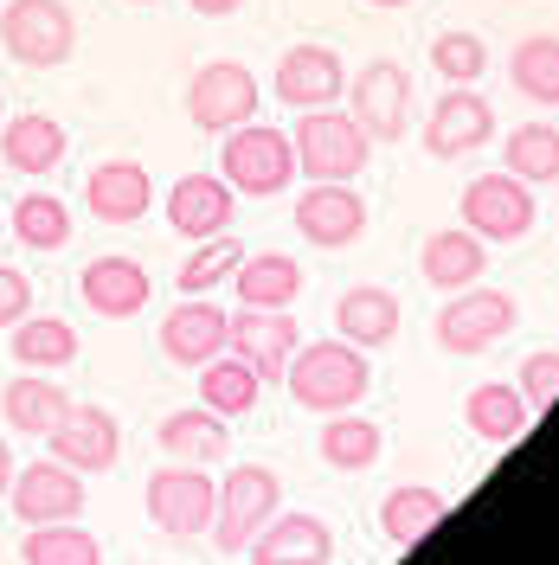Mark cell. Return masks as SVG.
Masks as SVG:
<instances>
[{
  "label": "cell",
  "mask_w": 559,
  "mask_h": 565,
  "mask_svg": "<svg viewBox=\"0 0 559 565\" xmlns=\"http://www.w3.org/2000/svg\"><path fill=\"white\" fill-rule=\"evenodd\" d=\"M283 380H289V398L303 412L328 418V412H354L373 392V366H367V348H348L335 334V341H309V348L289 353Z\"/></svg>",
  "instance_id": "1"
},
{
  "label": "cell",
  "mask_w": 559,
  "mask_h": 565,
  "mask_svg": "<svg viewBox=\"0 0 559 565\" xmlns=\"http://www.w3.org/2000/svg\"><path fill=\"white\" fill-rule=\"evenodd\" d=\"M296 174L303 180H360L367 174V161H373V136L354 122V109H303V122H296Z\"/></svg>",
  "instance_id": "2"
},
{
  "label": "cell",
  "mask_w": 559,
  "mask_h": 565,
  "mask_svg": "<svg viewBox=\"0 0 559 565\" xmlns=\"http://www.w3.org/2000/svg\"><path fill=\"white\" fill-rule=\"evenodd\" d=\"M219 180L232 193H245V200H271L296 180V148L271 122H239L219 141Z\"/></svg>",
  "instance_id": "3"
},
{
  "label": "cell",
  "mask_w": 559,
  "mask_h": 565,
  "mask_svg": "<svg viewBox=\"0 0 559 565\" xmlns=\"http://www.w3.org/2000/svg\"><path fill=\"white\" fill-rule=\"evenodd\" d=\"M0 45L27 71H59L77 52V13L65 0H7L0 7Z\"/></svg>",
  "instance_id": "4"
},
{
  "label": "cell",
  "mask_w": 559,
  "mask_h": 565,
  "mask_svg": "<svg viewBox=\"0 0 559 565\" xmlns=\"http://www.w3.org/2000/svg\"><path fill=\"white\" fill-rule=\"evenodd\" d=\"M283 508V482L271 462H239V469H225V482H219V501H212V540H219V553H245L257 527L271 521Z\"/></svg>",
  "instance_id": "5"
},
{
  "label": "cell",
  "mask_w": 559,
  "mask_h": 565,
  "mask_svg": "<svg viewBox=\"0 0 559 565\" xmlns=\"http://www.w3.org/2000/svg\"><path fill=\"white\" fill-rule=\"evenodd\" d=\"M212 501H219V482L207 469H193V462H161L141 482V508L168 540H200L212 527Z\"/></svg>",
  "instance_id": "6"
},
{
  "label": "cell",
  "mask_w": 559,
  "mask_h": 565,
  "mask_svg": "<svg viewBox=\"0 0 559 565\" xmlns=\"http://www.w3.org/2000/svg\"><path fill=\"white\" fill-rule=\"evenodd\" d=\"M534 186L515 180L508 168L502 174H476L463 186V232H476L483 245H521L527 232H534Z\"/></svg>",
  "instance_id": "7"
},
{
  "label": "cell",
  "mask_w": 559,
  "mask_h": 565,
  "mask_svg": "<svg viewBox=\"0 0 559 565\" xmlns=\"http://www.w3.org/2000/svg\"><path fill=\"white\" fill-rule=\"evenodd\" d=\"M515 316H521V309H515L508 289H476V282H470V289H456L451 302L437 309V328H431V334H437L444 353H489L495 341H508Z\"/></svg>",
  "instance_id": "8"
},
{
  "label": "cell",
  "mask_w": 559,
  "mask_h": 565,
  "mask_svg": "<svg viewBox=\"0 0 559 565\" xmlns=\"http://www.w3.org/2000/svg\"><path fill=\"white\" fill-rule=\"evenodd\" d=\"M257 77H251L239 58H212V65L193 71V84H187V116H193V129H207V136H225V129H239L257 116Z\"/></svg>",
  "instance_id": "9"
},
{
  "label": "cell",
  "mask_w": 559,
  "mask_h": 565,
  "mask_svg": "<svg viewBox=\"0 0 559 565\" xmlns=\"http://www.w3.org/2000/svg\"><path fill=\"white\" fill-rule=\"evenodd\" d=\"M348 109L373 141H399L405 129H412V71L399 65V58L360 65L354 84H348Z\"/></svg>",
  "instance_id": "10"
},
{
  "label": "cell",
  "mask_w": 559,
  "mask_h": 565,
  "mask_svg": "<svg viewBox=\"0 0 559 565\" xmlns=\"http://www.w3.org/2000/svg\"><path fill=\"white\" fill-rule=\"evenodd\" d=\"M495 141V109L483 90H470V84H451L431 116H424V154L431 161H463V154H476V148H489Z\"/></svg>",
  "instance_id": "11"
},
{
  "label": "cell",
  "mask_w": 559,
  "mask_h": 565,
  "mask_svg": "<svg viewBox=\"0 0 559 565\" xmlns=\"http://www.w3.org/2000/svg\"><path fill=\"white\" fill-rule=\"evenodd\" d=\"M7 501H13V514H20L27 527H45V521H77L91 494H84V476H77V469H65L59 457H45V462L13 469Z\"/></svg>",
  "instance_id": "12"
},
{
  "label": "cell",
  "mask_w": 559,
  "mask_h": 565,
  "mask_svg": "<svg viewBox=\"0 0 559 565\" xmlns=\"http://www.w3.org/2000/svg\"><path fill=\"white\" fill-rule=\"evenodd\" d=\"M296 232L321 250H348L367 232V200L354 193V180H309L296 200Z\"/></svg>",
  "instance_id": "13"
},
{
  "label": "cell",
  "mask_w": 559,
  "mask_h": 565,
  "mask_svg": "<svg viewBox=\"0 0 559 565\" xmlns=\"http://www.w3.org/2000/svg\"><path fill=\"white\" fill-rule=\"evenodd\" d=\"M45 444H52V457L65 462V469H77V476H109L116 457H123V424H116V412H104V405H77V398H71V412L59 418V430H52Z\"/></svg>",
  "instance_id": "14"
},
{
  "label": "cell",
  "mask_w": 559,
  "mask_h": 565,
  "mask_svg": "<svg viewBox=\"0 0 559 565\" xmlns=\"http://www.w3.org/2000/svg\"><path fill=\"white\" fill-rule=\"evenodd\" d=\"M277 97L296 116L303 109H328V104H341L348 97V65H341V52L335 45H289L277 58Z\"/></svg>",
  "instance_id": "15"
},
{
  "label": "cell",
  "mask_w": 559,
  "mask_h": 565,
  "mask_svg": "<svg viewBox=\"0 0 559 565\" xmlns=\"http://www.w3.org/2000/svg\"><path fill=\"white\" fill-rule=\"evenodd\" d=\"M296 341H303V328H296L289 309H239V316H232V334H225V353L245 360L251 373L271 386V380H283Z\"/></svg>",
  "instance_id": "16"
},
{
  "label": "cell",
  "mask_w": 559,
  "mask_h": 565,
  "mask_svg": "<svg viewBox=\"0 0 559 565\" xmlns=\"http://www.w3.org/2000/svg\"><path fill=\"white\" fill-rule=\"evenodd\" d=\"M251 565H328L335 559V527L321 521V514H271L264 527H257V540L245 546Z\"/></svg>",
  "instance_id": "17"
},
{
  "label": "cell",
  "mask_w": 559,
  "mask_h": 565,
  "mask_svg": "<svg viewBox=\"0 0 559 565\" xmlns=\"http://www.w3.org/2000/svg\"><path fill=\"white\" fill-rule=\"evenodd\" d=\"M225 334H232V316L219 302H207V296H187V302H175L161 316V353L175 366H193V373L225 353Z\"/></svg>",
  "instance_id": "18"
},
{
  "label": "cell",
  "mask_w": 559,
  "mask_h": 565,
  "mask_svg": "<svg viewBox=\"0 0 559 565\" xmlns=\"http://www.w3.org/2000/svg\"><path fill=\"white\" fill-rule=\"evenodd\" d=\"M84 206L97 225H141L155 206V180L141 161H97L84 174Z\"/></svg>",
  "instance_id": "19"
},
{
  "label": "cell",
  "mask_w": 559,
  "mask_h": 565,
  "mask_svg": "<svg viewBox=\"0 0 559 565\" xmlns=\"http://www.w3.org/2000/svg\"><path fill=\"white\" fill-rule=\"evenodd\" d=\"M77 296H84V309L104 321H129L148 309V296H155V282L141 270L136 257H91L84 270H77Z\"/></svg>",
  "instance_id": "20"
},
{
  "label": "cell",
  "mask_w": 559,
  "mask_h": 565,
  "mask_svg": "<svg viewBox=\"0 0 559 565\" xmlns=\"http://www.w3.org/2000/svg\"><path fill=\"white\" fill-rule=\"evenodd\" d=\"M232 206H239V193L225 186L219 174H180L168 186V225H175L180 238H219L225 225H232Z\"/></svg>",
  "instance_id": "21"
},
{
  "label": "cell",
  "mask_w": 559,
  "mask_h": 565,
  "mask_svg": "<svg viewBox=\"0 0 559 565\" xmlns=\"http://www.w3.org/2000/svg\"><path fill=\"white\" fill-rule=\"evenodd\" d=\"M0 161L27 180L52 174V168L65 161V122H59V116H39V109L7 116V122H0Z\"/></svg>",
  "instance_id": "22"
},
{
  "label": "cell",
  "mask_w": 559,
  "mask_h": 565,
  "mask_svg": "<svg viewBox=\"0 0 559 565\" xmlns=\"http://www.w3.org/2000/svg\"><path fill=\"white\" fill-rule=\"evenodd\" d=\"M335 334L348 348H386L399 334V296L380 282H354L335 296Z\"/></svg>",
  "instance_id": "23"
},
{
  "label": "cell",
  "mask_w": 559,
  "mask_h": 565,
  "mask_svg": "<svg viewBox=\"0 0 559 565\" xmlns=\"http://www.w3.org/2000/svg\"><path fill=\"white\" fill-rule=\"evenodd\" d=\"M303 264L289 250H257V257H239L232 270V289H239V309H296L303 296Z\"/></svg>",
  "instance_id": "24"
},
{
  "label": "cell",
  "mask_w": 559,
  "mask_h": 565,
  "mask_svg": "<svg viewBox=\"0 0 559 565\" xmlns=\"http://www.w3.org/2000/svg\"><path fill=\"white\" fill-rule=\"evenodd\" d=\"M155 444H161L168 462L212 469V462H225V450H232V430H225V418H212L207 405H187V412H168V418H161Z\"/></svg>",
  "instance_id": "25"
},
{
  "label": "cell",
  "mask_w": 559,
  "mask_h": 565,
  "mask_svg": "<svg viewBox=\"0 0 559 565\" xmlns=\"http://www.w3.org/2000/svg\"><path fill=\"white\" fill-rule=\"evenodd\" d=\"M0 412H7V430H20V437L45 444V437L59 430V418L71 412V392L59 386L52 373H20L13 386L0 392Z\"/></svg>",
  "instance_id": "26"
},
{
  "label": "cell",
  "mask_w": 559,
  "mask_h": 565,
  "mask_svg": "<svg viewBox=\"0 0 559 565\" xmlns=\"http://www.w3.org/2000/svg\"><path fill=\"white\" fill-rule=\"evenodd\" d=\"M419 270L431 289H470V282H483V270H489V245L476 232H463V225H444V232L424 238Z\"/></svg>",
  "instance_id": "27"
},
{
  "label": "cell",
  "mask_w": 559,
  "mask_h": 565,
  "mask_svg": "<svg viewBox=\"0 0 559 565\" xmlns=\"http://www.w3.org/2000/svg\"><path fill=\"white\" fill-rule=\"evenodd\" d=\"M386 450V430L360 412H328L321 418V462L341 469V476H367Z\"/></svg>",
  "instance_id": "28"
},
{
  "label": "cell",
  "mask_w": 559,
  "mask_h": 565,
  "mask_svg": "<svg viewBox=\"0 0 559 565\" xmlns=\"http://www.w3.org/2000/svg\"><path fill=\"white\" fill-rule=\"evenodd\" d=\"M527 398H521V386H508V380H483V386L463 398V424L483 437V444H515L527 430Z\"/></svg>",
  "instance_id": "29"
},
{
  "label": "cell",
  "mask_w": 559,
  "mask_h": 565,
  "mask_svg": "<svg viewBox=\"0 0 559 565\" xmlns=\"http://www.w3.org/2000/svg\"><path fill=\"white\" fill-rule=\"evenodd\" d=\"M444 514H451V501L437 489H424V482H412V489H392L380 501V533L405 553V546H419L424 533L444 527Z\"/></svg>",
  "instance_id": "30"
},
{
  "label": "cell",
  "mask_w": 559,
  "mask_h": 565,
  "mask_svg": "<svg viewBox=\"0 0 559 565\" xmlns=\"http://www.w3.org/2000/svg\"><path fill=\"white\" fill-rule=\"evenodd\" d=\"M7 348L20 360V373H59V366L77 360V328L59 316H20Z\"/></svg>",
  "instance_id": "31"
},
{
  "label": "cell",
  "mask_w": 559,
  "mask_h": 565,
  "mask_svg": "<svg viewBox=\"0 0 559 565\" xmlns=\"http://www.w3.org/2000/svg\"><path fill=\"white\" fill-rule=\"evenodd\" d=\"M257 392H264V380L251 373L245 360H232V353H219V360H207L200 366V405H207L212 418H251L257 412Z\"/></svg>",
  "instance_id": "32"
},
{
  "label": "cell",
  "mask_w": 559,
  "mask_h": 565,
  "mask_svg": "<svg viewBox=\"0 0 559 565\" xmlns=\"http://www.w3.org/2000/svg\"><path fill=\"white\" fill-rule=\"evenodd\" d=\"M7 238H20L27 250H65L71 245V206L59 193H20L7 212Z\"/></svg>",
  "instance_id": "33"
},
{
  "label": "cell",
  "mask_w": 559,
  "mask_h": 565,
  "mask_svg": "<svg viewBox=\"0 0 559 565\" xmlns=\"http://www.w3.org/2000/svg\"><path fill=\"white\" fill-rule=\"evenodd\" d=\"M508 77H515V90H521L527 104L559 109V33L515 39V52H508Z\"/></svg>",
  "instance_id": "34"
},
{
  "label": "cell",
  "mask_w": 559,
  "mask_h": 565,
  "mask_svg": "<svg viewBox=\"0 0 559 565\" xmlns=\"http://www.w3.org/2000/svg\"><path fill=\"white\" fill-rule=\"evenodd\" d=\"M20 565H104V540L77 521H45V527H27Z\"/></svg>",
  "instance_id": "35"
},
{
  "label": "cell",
  "mask_w": 559,
  "mask_h": 565,
  "mask_svg": "<svg viewBox=\"0 0 559 565\" xmlns=\"http://www.w3.org/2000/svg\"><path fill=\"white\" fill-rule=\"evenodd\" d=\"M502 168L527 186H547L559 180V129L553 122H521V129H508L502 141Z\"/></svg>",
  "instance_id": "36"
},
{
  "label": "cell",
  "mask_w": 559,
  "mask_h": 565,
  "mask_svg": "<svg viewBox=\"0 0 559 565\" xmlns=\"http://www.w3.org/2000/svg\"><path fill=\"white\" fill-rule=\"evenodd\" d=\"M239 257H245V245H239V238H200V250L180 264L175 282L187 289V296H207V289H219V282H232Z\"/></svg>",
  "instance_id": "37"
},
{
  "label": "cell",
  "mask_w": 559,
  "mask_h": 565,
  "mask_svg": "<svg viewBox=\"0 0 559 565\" xmlns=\"http://www.w3.org/2000/svg\"><path fill=\"white\" fill-rule=\"evenodd\" d=\"M431 71H437L444 84H476V77L489 71L483 33H437L431 39Z\"/></svg>",
  "instance_id": "38"
},
{
  "label": "cell",
  "mask_w": 559,
  "mask_h": 565,
  "mask_svg": "<svg viewBox=\"0 0 559 565\" xmlns=\"http://www.w3.org/2000/svg\"><path fill=\"white\" fill-rule=\"evenodd\" d=\"M515 386H521L527 412H553V405H559V348L527 353L521 373H515Z\"/></svg>",
  "instance_id": "39"
},
{
  "label": "cell",
  "mask_w": 559,
  "mask_h": 565,
  "mask_svg": "<svg viewBox=\"0 0 559 565\" xmlns=\"http://www.w3.org/2000/svg\"><path fill=\"white\" fill-rule=\"evenodd\" d=\"M20 316H33V282H27V270L0 264V328H13Z\"/></svg>",
  "instance_id": "40"
},
{
  "label": "cell",
  "mask_w": 559,
  "mask_h": 565,
  "mask_svg": "<svg viewBox=\"0 0 559 565\" xmlns=\"http://www.w3.org/2000/svg\"><path fill=\"white\" fill-rule=\"evenodd\" d=\"M187 7H193L200 20H232V13H239L245 0H187Z\"/></svg>",
  "instance_id": "41"
},
{
  "label": "cell",
  "mask_w": 559,
  "mask_h": 565,
  "mask_svg": "<svg viewBox=\"0 0 559 565\" xmlns=\"http://www.w3.org/2000/svg\"><path fill=\"white\" fill-rule=\"evenodd\" d=\"M7 482H13V444L0 437V494H7Z\"/></svg>",
  "instance_id": "42"
},
{
  "label": "cell",
  "mask_w": 559,
  "mask_h": 565,
  "mask_svg": "<svg viewBox=\"0 0 559 565\" xmlns=\"http://www.w3.org/2000/svg\"><path fill=\"white\" fill-rule=\"evenodd\" d=\"M367 7H412V0H367Z\"/></svg>",
  "instance_id": "43"
},
{
  "label": "cell",
  "mask_w": 559,
  "mask_h": 565,
  "mask_svg": "<svg viewBox=\"0 0 559 565\" xmlns=\"http://www.w3.org/2000/svg\"><path fill=\"white\" fill-rule=\"evenodd\" d=\"M0 238H7V212H0Z\"/></svg>",
  "instance_id": "44"
},
{
  "label": "cell",
  "mask_w": 559,
  "mask_h": 565,
  "mask_svg": "<svg viewBox=\"0 0 559 565\" xmlns=\"http://www.w3.org/2000/svg\"><path fill=\"white\" fill-rule=\"evenodd\" d=\"M129 7H155V0H129Z\"/></svg>",
  "instance_id": "45"
},
{
  "label": "cell",
  "mask_w": 559,
  "mask_h": 565,
  "mask_svg": "<svg viewBox=\"0 0 559 565\" xmlns=\"http://www.w3.org/2000/svg\"><path fill=\"white\" fill-rule=\"evenodd\" d=\"M0 122H7V104H0Z\"/></svg>",
  "instance_id": "46"
}]
</instances>
